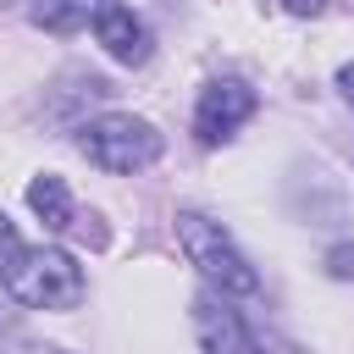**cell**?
<instances>
[{
	"instance_id": "obj_6",
	"label": "cell",
	"mask_w": 354,
	"mask_h": 354,
	"mask_svg": "<svg viewBox=\"0 0 354 354\" xmlns=\"http://www.w3.org/2000/svg\"><path fill=\"white\" fill-rule=\"evenodd\" d=\"M94 39L116 66H144L155 50V33L144 28V17L133 6H100L94 11Z\"/></svg>"
},
{
	"instance_id": "obj_3",
	"label": "cell",
	"mask_w": 354,
	"mask_h": 354,
	"mask_svg": "<svg viewBox=\"0 0 354 354\" xmlns=\"http://www.w3.org/2000/svg\"><path fill=\"white\" fill-rule=\"evenodd\" d=\"M6 293L22 310H77L88 293V277L66 249H28L22 266L6 277Z\"/></svg>"
},
{
	"instance_id": "obj_7",
	"label": "cell",
	"mask_w": 354,
	"mask_h": 354,
	"mask_svg": "<svg viewBox=\"0 0 354 354\" xmlns=\"http://www.w3.org/2000/svg\"><path fill=\"white\" fill-rule=\"evenodd\" d=\"M28 210L44 221V232H72L77 227V205H72V188L55 177V171H39L28 183Z\"/></svg>"
},
{
	"instance_id": "obj_9",
	"label": "cell",
	"mask_w": 354,
	"mask_h": 354,
	"mask_svg": "<svg viewBox=\"0 0 354 354\" xmlns=\"http://www.w3.org/2000/svg\"><path fill=\"white\" fill-rule=\"evenodd\" d=\"M326 271H332V277H354V243H337V249L326 254Z\"/></svg>"
},
{
	"instance_id": "obj_1",
	"label": "cell",
	"mask_w": 354,
	"mask_h": 354,
	"mask_svg": "<svg viewBox=\"0 0 354 354\" xmlns=\"http://www.w3.org/2000/svg\"><path fill=\"white\" fill-rule=\"evenodd\" d=\"M171 227H177V243H183L188 266L205 277L210 293H221V299H254L260 293V271L249 266V254L232 243V232L221 221H210L199 210H177Z\"/></svg>"
},
{
	"instance_id": "obj_10",
	"label": "cell",
	"mask_w": 354,
	"mask_h": 354,
	"mask_svg": "<svg viewBox=\"0 0 354 354\" xmlns=\"http://www.w3.org/2000/svg\"><path fill=\"white\" fill-rule=\"evenodd\" d=\"M282 11H288V17H321L326 0H282Z\"/></svg>"
},
{
	"instance_id": "obj_5",
	"label": "cell",
	"mask_w": 354,
	"mask_h": 354,
	"mask_svg": "<svg viewBox=\"0 0 354 354\" xmlns=\"http://www.w3.org/2000/svg\"><path fill=\"white\" fill-rule=\"evenodd\" d=\"M188 315H194V337H199L205 354H266L260 337L249 332L243 310H232V299H221V293L205 288V293H194Z\"/></svg>"
},
{
	"instance_id": "obj_8",
	"label": "cell",
	"mask_w": 354,
	"mask_h": 354,
	"mask_svg": "<svg viewBox=\"0 0 354 354\" xmlns=\"http://www.w3.org/2000/svg\"><path fill=\"white\" fill-rule=\"evenodd\" d=\"M22 254H28V243H22V232L11 227V216L0 210V288H6V277L22 266Z\"/></svg>"
},
{
	"instance_id": "obj_11",
	"label": "cell",
	"mask_w": 354,
	"mask_h": 354,
	"mask_svg": "<svg viewBox=\"0 0 354 354\" xmlns=\"http://www.w3.org/2000/svg\"><path fill=\"white\" fill-rule=\"evenodd\" d=\"M337 94L354 105V61H343V66H337Z\"/></svg>"
},
{
	"instance_id": "obj_12",
	"label": "cell",
	"mask_w": 354,
	"mask_h": 354,
	"mask_svg": "<svg viewBox=\"0 0 354 354\" xmlns=\"http://www.w3.org/2000/svg\"><path fill=\"white\" fill-rule=\"evenodd\" d=\"M28 354H66V348H55V343H33Z\"/></svg>"
},
{
	"instance_id": "obj_2",
	"label": "cell",
	"mask_w": 354,
	"mask_h": 354,
	"mask_svg": "<svg viewBox=\"0 0 354 354\" xmlns=\"http://www.w3.org/2000/svg\"><path fill=\"white\" fill-rule=\"evenodd\" d=\"M72 144H77V155H83L88 166H100V171H111V177H133V171L155 166L160 149H166L160 127L144 122V116H133V111H100V116H88V122H77Z\"/></svg>"
},
{
	"instance_id": "obj_4",
	"label": "cell",
	"mask_w": 354,
	"mask_h": 354,
	"mask_svg": "<svg viewBox=\"0 0 354 354\" xmlns=\"http://www.w3.org/2000/svg\"><path fill=\"white\" fill-rule=\"evenodd\" d=\"M249 116H254V88L243 77H210L194 100V138L199 144H227Z\"/></svg>"
}]
</instances>
